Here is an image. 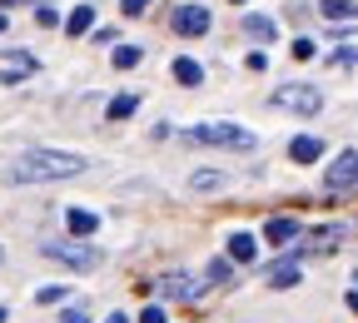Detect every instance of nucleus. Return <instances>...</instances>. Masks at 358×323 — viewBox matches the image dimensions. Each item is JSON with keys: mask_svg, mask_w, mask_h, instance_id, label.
Segmentation results:
<instances>
[{"mask_svg": "<svg viewBox=\"0 0 358 323\" xmlns=\"http://www.w3.org/2000/svg\"><path fill=\"white\" fill-rule=\"evenodd\" d=\"M343 234H348L343 224H324V229H313V234H303L299 249H289V259H294V264L308 259V254H313V259H324V254H334V249L343 244Z\"/></svg>", "mask_w": 358, "mask_h": 323, "instance_id": "39448f33", "label": "nucleus"}, {"mask_svg": "<svg viewBox=\"0 0 358 323\" xmlns=\"http://www.w3.org/2000/svg\"><path fill=\"white\" fill-rule=\"evenodd\" d=\"M65 299H70L65 284H45V289H35V303H65Z\"/></svg>", "mask_w": 358, "mask_h": 323, "instance_id": "4be33fe9", "label": "nucleus"}, {"mask_svg": "<svg viewBox=\"0 0 358 323\" xmlns=\"http://www.w3.org/2000/svg\"><path fill=\"white\" fill-rule=\"evenodd\" d=\"M0 264H6V254H0Z\"/></svg>", "mask_w": 358, "mask_h": 323, "instance_id": "72a5a7b5", "label": "nucleus"}, {"mask_svg": "<svg viewBox=\"0 0 358 323\" xmlns=\"http://www.w3.org/2000/svg\"><path fill=\"white\" fill-rule=\"evenodd\" d=\"M313 55H319V45H313L308 35H299L294 40V60H313Z\"/></svg>", "mask_w": 358, "mask_h": 323, "instance_id": "393cba45", "label": "nucleus"}, {"mask_svg": "<svg viewBox=\"0 0 358 323\" xmlns=\"http://www.w3.org/2000/svg\"><path fill=\"white\" fill-rule=\"evenodd\" d=\"M40 254L45 259H55V264H65V268H75V273H95L100 264H105V254L95 249V244H85V239H50V244H40Z\"/></svg>", "mask_w": 358, "mask_h": 323, "instance_id": "7ed1b4c3", "label": "nucleus"}, {"mask_svg": "<svg viewBox=\"0 0 358 323\" xmlns=\"http://www.w3.org/2000/svg\"><path fill=\"white\" fill-rule=\"evenodd\" d=\"M6 318H10V313H6V308H0V323H6Z\"/></svg>", "mask_w": 358, "mask_h": 323, "instance_id": "2f4dec72", "label": "nucleus"}, {"mask_svg": "<svg viewBox=\"0 0 358 323\" xmlns=\"http://www.w3.org/2000/svg\"><path fill=\"white\" fill-rule=\"evenodd\" d=\"M90 25H95V10H90V6H75L70 20H65V35H85Z\"/></svg>", "mask_w": 358, "mask_h": 323, "instance_id": "6ab92c4d", "label": "nucleus"}, {"mask_svg": "<svg viewBox=\"0 0 358 323\" xmlns=\"http://www.w3.org/2000/svg\"><path fill=\"white\" fill-rule=\"evenodd\" d=\"M105 323H134V318H129V313H110Z\"/></svg>", "mask_w": 358, "mask_h": 323, "instance_id": "c85d7f7f", "label": "nucleus"}, {"mask_svg": "<svg viewBox=\"0 0 358 323\" xmlns=\"http://www.w3.org/2000/svg\"><path fill=\"white\" fill-rule=\"evenodd\" d=\"M60 323H90L85 308H60Z\"/></svg>", "mask_w": 358, "mask_h": 323, "instance_id": "bb28decb", "label": "nucleus"}, {"mask_svg": "<svg viewBox=\"0 0 358 323\" xmlns=\"http://www.w3.org/2000/svg\"><path fill=\"white\" fill-rule=\"evenodd\" d=\"M234 6H244V0H234Z\"/></svg>", "mask_w": 358, "mask_h": 323, "instance_id": "473e14b6", "label": "nucleus"}, {"mask_svg": "<svg viewBox=\"0 0 358 323\" xmlns=\"http://www.w3.org/2000/svg\"><path fill=\"white\" fill-rule=\"evenodd\" d=\"M174 80H179V85H204V65L189 60V55H179V60H174Z\"/></svg>", "mask_w": 358, "mask_h": 323, "instance_id": "2eb2a0df", "label": "nucleus"}, {"mask_svg": "<svg viewBox=\"0 0 358 323\" xmlns=\"http://www.w3.org/2000/svg\"><path fill=\"white\" fill-rule=\"evenodd\" d=\"M85 155H70V150H25L15 164H10V184H60V179H75L85 174Z\"/></svg>", "mask_w": 358, "mask_h": 323, "instance_id": "f257e3e1", "label": "nucleus"}, {"mask_svg": "<svg viewBox=\"0 0 358 323\" xmlns=\"http://www.w3.org/2000/svg\"><path fill=\"white\" fill-rule=\"evenodd\" d=\"M224 184H229V174H224V169H194V174H189V189H194V194H219Z\"/></svg>", "mask_w": 358, "mask_h": 323, "instance_id": "9b49d317", "label": "nucleus"}, {"mask_svg": "<svg viewBox=\"0 0 358 323\" xmlns=\"http://www.w3.org/2000/svg\"><path fill=\"white\" fill-rule=\"evenodd\" d=\"M319 15H324V20H353V15H358V0H324Z\"/></svg>", "mask_w": 358, "mask_h": 323, "instance_id": "f3484780", "label": "nucleus"}, {"mask_svg": "<svg viewBox=\"0 0 358 323\" xmlns=\"http://www.w3.org/2000/svg\"><path fill=\"white\" fill-rule=\"evenodd\" d=\"M110 60H115V70H134V65L145 60V50H140V45H120V50H115Z\"/></svg>", "mask_w": 358, "mask_h": 323, "instance_id": "412c9836", "label": "nucleus"}, {"mask_svg": "<svg viewBox=\"0 0 358 323\" xmlns=\"http://www.w3.org/2000/svg\"><path fill=\"white\" fill-rule=\"evenodd\" d=\"M264 239L268 244H294L299 239V219H268L264 224Z\"/></svg>", "mask_w": 358, "mask_h": 323, "instance_id": "f8f14e48", "label": "nucleus"}, {"mask_svg": "<svg viewBox=\"0 0 358 323\" xmlns=\"http://www.w3.org/2000/svg\"><path fill=\"white\" fill-rule=\"evenodd\" d=\"M189 140L194 145H209V150H254L259 134L244 129V124H234V120H204V124L189 129Z\"/></svg>", "mask_w": 358, "mask_h": 323, "instance_id": "f03ea898", "label": "nucleus"}, {"mask_svg": "<svg viewBox=\"0 0 358 323\" xmlns=\"http://www.w3.org/2000/svg\"><path fill=\"white\" fill-rule=\"evenodd\" d=\"M134 110H140V95H115V100L105 105V120H129Z\"/></svg>", "mask_w": 358, "mask_h": 323, "instance_id": "a211bd4d", "label": "nucleus"}, {"mask_svg": "<svg viewBox=\"0 0 358 323\" xmlns=\"http://www.w3.org/2000/svg\"><path fill=\"white\" fill-rule=\"evenodd\" d=\"M268 105L289 110V115H319L324 110V89H313V85H284V89L268 95Z\"/></svg>", "mask_w": 358, "mask_h": 323, "instance_id": "20e7f679", "label": "nucleus"}, {"mask_svg": "<svg viewBox=\"0 0 358 323\" xmlns=\"http://www.w3.org/2000/svg\"><path fill=\"white\" fill-rule=\"evenodd\" d=\"M204 279H209V284H229V279H234V259H209Z\"/></svg>", "mask_w": 358, "mask_h": 323, "instance_id": "aec40b11", "label": "nucleus"}, {"mask_svg": "<svg viewBox=\"0 0 358 323\" xmlns=\"http://www.w3.org/2000/svg\"><path fill=\"white\" fill-rule=\"evenodd\" d=\"M348 308H353V313H358V289H348Z\"/></svg>", "mask_w": 358, "mask_h": 323, "instance_id": "c756f323", "label": "nucleus"}, {"mask_svg": "<svg viewBox=\"0 0 358 323\" xmlns=\"http://www.w3.org/2000/svg\"><path fill=\"white\" fill-rule=\"evenodd\" d=\"M244 35H249V40H274L279 25L268 20V15H244Z\"/></svg>", "mask_w": 358, "mask_h": 323, "instance_id": "dca6fc26", "label": "nucleus"}, {"mask_svg": "<svg viewBox=\"0 0 358 323\" xmlns=\"http://www.w3.org/2000/svg\"><path fill=\"white\" fill-rule=\"evenodd\" d=\"M65 229H70L75 239H90V234L100 229V214H95V209H80V204H75V209H65Z\"/></svg>", "mask_w": 358, "mask_h": 323, "instance_id": "1a4fd4ad", "label": "nucleus"}, {"mask_svg": "<svg viewBox=\"0 0 358 323\" xmlns=\"http://www.w3.org/2000/svg\"><path fill=\"white\" fill-rule=\"evenodd\" d=\"M324 189L329 194H343V189H358V150H343L329 169H324Z\"/></svg>", "mask_w": 358, "mask_h": 323, "instance_id": "423d86ee", "label": "nucleus"}, {"mask_svg": "<svg viewBox=\"0 0 358 323\" xmlns=\"http://www.w3.org/2000/svg\"><path fill=\"white\" fill-rule=\"evenodd\" d=\"M289 159H294V164H313V159H324V140H319V134H299V140L289 145Z\"/></svg>", "mask_w": 358, "mask_h": 323, "instance_id": "9d476101", "label": "nucleus"}, {"mask_svg": "<svg viewBox=\"0 0 358 323\" xmlns=\"http://www.w3.org/2000/svg\"><path fill=\"white\" fill-rule=\"evenodd\" d=\"M120 10L134 20V15H145V10H150V0H120Z\"/></svg>", "mask_w": 358, "mask_h": 323, "instance_id": "a878e982", "label": "nucleus"}, {"mask_svg": "<svg viewBox=\"0 0 358 323\" xmlns=\"http://www.w3.org/2000/svg\"><path fill=\"white\" fill-rule=\"evenodd\" d=\"M0 30H6V10H0Z\"/></svg>", "mask_w": 358, "mask_h": 323, "instance_id": "7c9ffc66", "label": "nucleus"}, {"mask_svg": "<svg viewBox=\"0 0 358 323\" xmlns=\"http://www.w3.org/2000/svg\"><path fill=\"white\" fill-rule=\"evenodd\" d=\"M35 20H40L45 30H50V25H60V10L50 6V0H40V6H35Z\"/></svg>", "mask_w": 358, "mask_h": 323, "instance_id": "b1692460", "label": "nucleus"}, {"mask_svg": "<svg viewBox=\"0 0 358 323\" xmlns=\"http://www.w3.org/2000/svg\"><path fill=\"white\" fill-rule=\"evenodd\" d=\"M229 259H234V264H254V259H259L254 234H229Z\"/></svg>", "mask_w": 358, "mask_h": 323, "instance_id": "4468645a", "label": "nucleus"}, {"mask_svg": "<svg viewBox=\"0 0 358 323\" xmlns=\"http://www.w3.org/2000/svg\"><path fill=\"white\" fill-rule=\"evenodd\" d=\"M140 323H164V308H159V303H150V308L140 313Z\"/></svg>", "mask_w": 358, "mask_h": 323, "instance_id": "cd10ccee", "label": "nucleus"}, {"mask_svg": "<svg viewBox=\"0 0 358 323\" xmlns=\"http://www.w3.org/2000/svg\"><path fill=\"white\" fill-rule=\"evenodd\" d=\"M348 65H358V45H343V50L329 55V70H348Z\"/></svg>", "mask_w": 358, "mask_h": 323, "instance_id": "5701e85b", "label": "nucleus"}, {"mask_svg": "<svg viewBox=\"0 0 358 323\" xmlns=\"http://www.w3.org/2000/svg\"><path fill=\"white\" fill-rule=\"evenodd\" d=\"M155 289L164 294V299H174V303H194L199 299V279H194V273H159V279H155Z\"/></svg>", "mask_w": 358, "mask_h": 323, "instance_id": "0eeeda50", "label": "nucleus"}, {"mask_svg": "<svg viewBox=\"0 0 358 323\" xmlns=\"http://www.w3.org/2000/svg\"><path fill=\"white\" fill-rule=\"evenodd\" d=\"M169 25H174L179 35H204V30L214 25V15H209L204 6H179V10L169 15Z\"/></svg>", "mask_w": 358, "mask_h": 323, "instance_id": "6e6552de", "label": "nucleus"}, {"mask_svg": "<svg viewBox=\"0 0 358 323\" xmlns=\"http://www.w3.org/2000/svg\"><path fill=\"white\" fill-rule=\"evenodd\" d=\"M294 284H299V264L294 259H279L268 268V289H294Z\"/></svg>", "mask_w": 358, "mask_h": 323, "instance_id": "ddd939ff", "label": "nucleus"}]
</instances>
